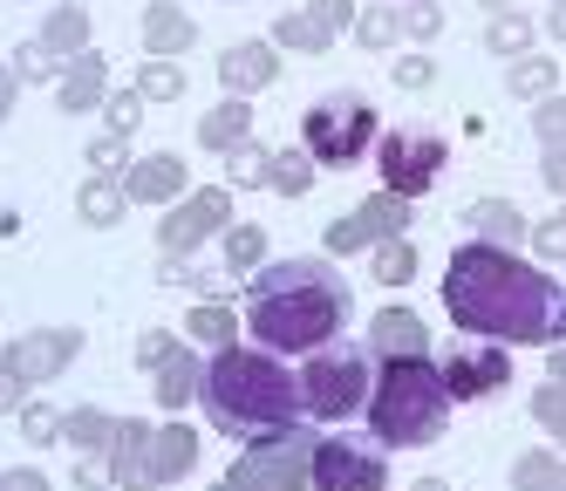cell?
<instances>
[{"mask_svg":"<svg viewBox=\"0 0 566 491\" xmlns=\"http://www.w3.org/2000/svg\"><path fill=\"white\" fill-rule=\"evenodd\" d=\"M443 307L464 335L492 342H553L559 348V280L499 253L492 239L458 245L443 267Z\"/></svg>","mask_w":566,"mask_h":491,"instance_id":"1","label":"cell"},{"mask_svg":"<svg viewBox=\"0 0 566 491\" xmlns=\"http://www.w3.org/2000/svg\"><path fill=\"white\" fill-rule=\"evenodd\" d=\"M247 301H253V307H247L253 335H260L266 348H287V355L335 342L342 321H348V286L335 280L328 260H280V267H260Z\"/></svg>","mask_w":566,"mask_h":491,"instance_id":"2","label":"cell"},{"mask_svg":"<svg viewBox=\"0 0 566 491\" xmlns=\"http://www.w3.org/2000/svg\"><path fill=\"white\" fill-rule=\"evenodd\" d=\"M198 396H206L212 424L239 443H260L301 424V383L260 348H219L198 376Z\"/></svg>","mask_w":566,"mask_h":491,"instance_id":"3","label":"cell"},{"mask_svg":"<svg viewBox=\"0 0 566 491\" xmlns=\"http://www.w3.org/2000/svg\"><path fill=\"white\" fill-rule=\"evenodd\" d=\"M369 430L389 450H417L443 437V417H451V396H443V376L430 355H396L382 362V376L369 383Z\"/></svg>","mask_w":566,"mask_h":491,"instance_id":"4","label":"cell"},{"mask_svg":"<svg viewBox=\"0 0 566 491\" xmlns=\"http://www.w3.org/2000/svg\"><path fill=\"white\" fill-rule=\"evenodd\" d=\"M369 348H355V342H321V355L307 362V376H301V417H321V424H342L355 417L361 403H369Z\"/></svg>","mask_w":566,"mask_h":491,"instance_id":"5","label":"cell"},{"mask_svg":"<svg viewBox=\"0 0 566 491\" xmlns=\"http://www.w3.org/2000/svg\"><path fill=\"white\" fill-rule=\"evenodd\" d=\"M301 137H307V157H314V164H335V171H348V164L369 150V137H382V130H376L369 96H321V103L307 109V123H301Z\"/></svg>","mask_w":566,"mask_h":491,"instance_id":"6","label":"cell"},{"mask_svg":"<svg viewBox=\"0 0 566 491\" xmlns=\"http://www.w3.org/2000/svg\"><path fill=\"white\" fill-rule=\"evenodd\" d=\"M307 458H314V437L294 424L280 437L247 443V458H239L226 471V484H212V491H307Z\"/></svg>","mask_w":566,"mask_h":491,"instance_id":"7","label":"cell"},{"mask_svg":"<svg viewBox=\"0 0 566 491\" xmlns=\"http://www.w3.org/2000/svg\"><path fill=\"white\" fill-rule=\"evenodd\" d=\"M69 355H83V327H34V335H21L8 348V368H0V409H14L28 383L69 368Z\"/></svg>","mask_w":566,"mask_h":491,"instance_id":"8","label":"cell"},{"mask_svg":"<svg viewBox=\"0 0 566 491\" xmlns=\"http://www.w3.org/2000/svg\"><path fill=\"white\" fill-rule=\"evenodd\" d=\"M376 157H382V191L389 198H423L437 178H443V137H430V130H389L382 144H376Z\"/></svg>","mask_w":566,"mask_h":491,"instance_id":"9","label":"cell"},{"mask_svg":"<svg viewBox=\"0 0 566 491\" xmlns=\"http://www.w3.org/2000/svg\"><path fill=\"white\" fill-rule=\"evenodd\" d=\"M307 484L314 491H382L389 464H382V450L361 443V437H328V443H314V458H307Z\"/></svg>","mask_w":566,"mask_h":491,"instance_id":"10","label":"cell"},{"mask_svg":"<svg viewBox=\"0 0 566 491\" xmlns=\"http://www.w3.org/2000/svg\"><path fill=\"white\" fill-rule=\"evenodd\" d=\"M402 226H410V198H389V191H376V198L361 205L355 219H335V226H328V245H335V260H342V253H361V245L402 239Z\"/></svg>","mask_w":566,"mask_h":491,"instance_id":"11","label":"cell"},{"mask_svg":"<svg viewBox=\"0 0 566 491\" xmlns=\"http://www.w3.org/2000/svg\"><path fill=\"white\" fill-rule=\"evenodd\" d=\"M226 212H232V191L219 185V191H198V198H185L178 212L165 219V232H157V245L178 260V253H191V245H206L212 232H226Z\"/></svg>","mask_w":566,"mask_h":491,"instance_id":"12","label":"cell"},{"mask_svg":"<svg viewBox=\"0 0 566 491\" xmlns=\"http://www.w3.org/2000/svg\"><path fill=\"white\" fill-rule=\"evenodd\" d=\"M437 376H443V396H451V403H478V396L505 389L512 362H505L499 348H458V355H443Z\"/></svg>","mask_w":566,"mask_h":491,"instance_id":"13","label":"cell"},{"mask_svg":"<svg viewBox=\"0 0 566 491\" xmlns=\"http://www.w3.org/2000/svg\"><path fill=\"white\" fill-rule=\"evenodd\" d=\"M219 82L247 103V96H260L266 82H280V55H273V41H239V49H226L219 55Z\"/></svg>","mask_w":566,"mask_h":491,"instance_id":"14","label":"cell"},{"mask_svg":"<svg viewBox=\"0 0 566 491\" xmlns=\"http://www.w3.org/2000/svg\"><path fill=\"white\" fill-rule=\"evenodd\" d=\"M369 355H382V362H396V355H430V327L410 307H382L376 327H369Z\"/></svg>","mask_w":566,"mask_h":491,"instance_id":"15","label":"cell"},{"mask_svg":"<svg viewBox=\"0 0 566 491\" xmlns=\"http://www.w3.org/2000/svg\"><path fill=\"white\" fill-rule=\"evenodd\" d=\"M103 96H109V69H103V55L83 49V55L62 69V109L83 116V109H103Z\"/></svg>","mask_w":566,"mask_h":491,"instance_id":"16","label":"cell"},{"mask_svg":"<svg viewBox=\"0 0 566 491\" xmlns=\"http://www.w3.org/2000/svg\"><path fill=\"white\" fill-rule=\"evenodd\" d=\"M178 191H185V164L178 157H144L124 178V198H137V205H171Z\"/></svg>","mask_w":566,"mask_h":491,"instance_id":"17","label":"cell"},{"mask_svg":"<svg viewBox=\"0 0 566 491\" xmlns=\"http://www.w3.org/2000/svg\"><path fill=\"white\" fill-rule=\"evenodd\" d=\"M109 443H116V484L124 491H157V478H150V430L144 424H116Z\"/></svg>","mask_w":566,"mask_h":491,"instance_id":"18","label":"cell"},{"mask_svg":"<svg viewBox=\"0 0 566 491\" xmlns=\"http://www.w3.org/2000/svg\"><path fill=\"white\" fill-rule=\"evenodd\" d=\"M34 41H42L49 55H69L75 62V55L90 49V8H83V0H62V8L42 21V34H34Z\"/></svg>","mask_w":566,"mask_h":491,"instance_id":"19","label":"cell"},{"mask_svg":"<svg viewBox=\"0 0 566 491\" xmlns=\"http://www.w3.org/2000/svg\"><path fill=\"white\" fill-rule=\"evenodd\" d=\"M191 458H198V437H191L185 424H165V430H150V478H157V484L185 478V471H191Z\"/></svg>","mask_w":566,"mask_h":491,"instance_id":"20","label":"cell"},{"mask_svg":"<svg viewBox=\"0 0 566 491\" xmlns=\"http://www.w3.org/2000/svg\"><path fill=\"white\" fill-rule=\"evenodd\" d=\"M144 41H150V55H178V49L198 41V28H191V14L171 8V0H157V8H144Z\"/></svg>","mask_w":566,"mask_h":491,"instance_id":"21","label":"cell"},{"mask_svg":"<svg viewBox=\"0 0 566 491\" xmlns=\"http://www.w3.org/2000/svg\"><path fill=\"white\" fill-rule=\"evenodd\" d=\"M247 130H253V109L247 103H219V109H206V123H198V144H206V150H232V144H247Z\"/></svg>","mask_w":566,"mask_h":491,"instance_id":"22","label":"cell"},{"mask_svg":"<svg viewBox=\"0 0 566 491\" xmlns=\"http://www.w3.org/2000/svg\"><path fill=\"white\" fill-rule=\"evenodd\" d=\"M198 376H206V368H198V362L178 348L165 368H157V403H165V409H185V403L198 396Z\"/></svg>","mask_w":566,"mask_h":491,"instance_id":"23","label":"cell"},{"mask_svg":"<svg viewBox=\"0 0 566 491\" xmlns=\"http://www.w3.org/2000/svg\"><path fill=\"white\" fill-rule=\"evenodd\" d=\"M471 232L499 239V245H518V239H525V219L512 212L505 198H478V205H471Z\"/></svg>","mask_w":566,"mask_h":491,"instance_id":"24","label":"cell"},{"mask_svg":"<svg viewBox=\"0 0 566 491\" xmlns=\"http://www.w3.org/2000/svg\"><path fill=\"white\" fill-rule=\"evenodd\" d=\"M185 327H191V342H206V348H232V307H219V301H198L185 314Z\"/></svg>","mask_w":566,"mask_h":491,"instance_id":"25","label":"cell"},{"mask_svg":"<svg viewBox=\"0 0 566 491\" xmlns=\"http://www.w3.org/2000/svg\"><path fill=\"white\" fill-rule=\"evenodd\" d=\"M273 41H280V49H294V55H321L335 34H328V28H314L307 8H301V14H287V21H273Z\"/></svg>","mask_w":566,"mask_h":491,"instance_id":"26","label":"cell"},{"mask_svg":"<svg viewBox=\"0 0 566 491\" xmlns=\"http://www.w3.org/2000/svg\"><path fill=\"white\" fill-rule=\"evenodd\" d=\"M307 178H314V157H307V150H280V157H266V185H273V191L301 198Z\"/></svg>","mask_w":566,"mask_h":491,"instance_id":"27","label":"cell"},{"mask_svg":"<svg viewBox=\"0 0 566 491\" xmlns=\"http://www.w3.org/2000/svg\"><path fill=\"white\" fill-rule=\"evenodd\" d=\"M484 49H492V55H525V49H533V21L505 8L492 28H484Z\"/></svg>","mask_w":566,"mask_h":491,"instance_id":"28","label":"cell"},{"mask_svg":"<svg viewBox=\"0 0 566 491\" xmlns=\"http://www.w3.org/2000/svg\"><path fill=\"white\" fill-rule=\"evenodd\" d=\"M376 280H382V286H410V280H417V245L382 239V245H376Z\"/></svg>","mask_w":566,"mask_h":491,"instance_id":"29","label":"cell"},{"mask_svg":"<svg viewBox=\"0 0 566 491\" xmlns=\"http://www.w3.org/2000/svg\"><path fill=\"white\" fill-rule=\"evenodd\" d=\"M75 205H83V219H90V226H116V219H124V191H116L109 178H90Z\"/></svg>","mask_w":566,"mask_h":491,"instance_id":"30","label":"cell"},{"mask_svg":"<svg viewBox=\"0 0 566 491\" xmlns=\"http://www.w3.org/2000/svg\"><path fill=\"white\" fill-rule=\"evenodd\" d=\"M512 484H518V491H559V458H553V450L518 458V464H512Z\"/></svg>","mask_w":566,"mask_h":491,"instance_id":"31","label":"cell"},{"mask_svg":"<svg viewBox=\"0 0 566 491\" xmlns=\"http://www.w3.org/2000/svg\"><path fill=\"white\" fill-rule=\"evenodd\" d=\"M62 430H69V443H83V450H103L116 424L103 417V409H69V417H62Z\"/></svg>","mask_w":566,"mask_h":491,"instance_id":"32","label":"cell"},{"mask_svg":"<svg viewBox=\"0 0 566 491\" xmlns=\"http://www.w3.org/2000/svg\"><path fill=\"white\" fill-rule=\"evenodd\" d=\"M137 96H144V103H178V96H185V75H178L171 62H150V69L137 75Z\"/></svg>","mask_w":566,"mask_h":491,"instance_id":"33","label":"cell"},{"mask_svg":"<svg viewBox=\"0 0 566 491\" xmlns=\"http://www.w3.org/2000/svg\"><path fill=\"white\" fill-rule=\"evenodd\" d=\"M103 116H109V137H130L137 123H144V96L137 90H109L103 96Z\"/></svg>","mask_w":566,"mask_h":491,"instance_id":"34","label":"cell"},{"mask_svg":"<svg viewBox=\"0 0 566 491\" xmlns=\"http://www.w3.org/2000/svg\"><path fill=\"white\" fill-rule=\"evenodd\" d=\"M260 253H266V232L260 226H232L226 232V267L247 273V267H260Z\"/></svg>","mask_w":566,"mask_h":491,"instance_id":"35","label":"cell"},{"mask_svg":"<svg viewBox=\"0 0 566 491\" xmlns=\"http://www.w3.org/2000/svg\"><path fill=\"white\" fill-rule=\"evenodd\" d=\"M396 34H410V41H430V34H443V8H430V0H410V8L396 14Z\"/></svg>","mask_w":566,"mask_h":491,"instance_id":"36","label":"cell"},{"mask_svg":"<svg viewBox=\"0 0 566 491\" xmlns=\"http://www.w3.org/2000/svg\"><path fill=\"white\" fill-rule=\"evenodd\" d=\"M546 90H559V69L553 62H518L512 69V96H546Z\"/></svg>","mask_w":566,"mask_h":491,"instance_id":"37","label":"cell"},{"mask_svg":"<svg viewBox=\"0 0 566 491\" xmlns=\"http://www.w3.org/2000/svg\"><path fill=\"white\" fill-rule=\"evenodd\" d=\"M389 34H396V14L389 8H361L355 14V41H361V49H389Z\"/></svg>","mask_w":566,"mask_h":491,"instance_id":"38","label":"cell"},{"mask_svg":"<svg viewBox=\"0 0 566 491\" xmlns=\"http://www.w3.org/2000/svg\"><path fill=\"white\" fill-rule=\"evenodd\" d=\"M21 430H28V443H55L62 437V417L49 403H28V417H21Z\"/></svg>","mask_w":566,"mask_h":491,"instance_id":"39","label":"cell"},{"mask_svg":"<svg viewBox=\"0 0 566 491\" xmlns=\"http://www.w3.org/2000/svg\"><path fill=\"white\" fill-rule=\"evenodd\" d=\"M226 157H232V178H239V185H260V178H266V150H253V144H232Z\"/></svg>","mask_w":566,"mask_h":491,"instance_id":"40","label":"cell"},{"mask_svg":"<svg viewBox=\"0 0 566 491\" xmlns=\"http://www.w3.org/2000/svg\"><path fill=\"white\" fill-rule=\"evenodd\" d=\"M307 21L335 34V28H348V21H355V0H307Z\"/></svg>","mask_w":566,"mask_h":491,"instance_id":"41","label":"cell"},{"mask_svg":"<svg viewBox=\"0 0 566 491\" xmlns=\"http://www.w3.org/2000/svg\"><path fill=\"white\" fill-rule=\"evenodd\" d=\"M21 75H28V82H42V75H55V55L42 49V41H28V49L14 55V82H21Z\"/></svg>","mask_w":566,"mask_h":491,"instance_id":"42","label":"cell"},{"mask_svg":"<svg viewBox=\"0 0 566 491\" xmlns=\"http://www.w3.org/2000/svg\"><path fill=\"white\" fill-rule=\"evenodd\" d=\"M171 355H178V342L165 335V327H150V335H137V362H144V368H165Z\"/></svg>","mask_w":566,"mask_h":491,"instance_id":"43","label":"cell"},{"mask_svg":"<svg viewBox=\"0 0 566 491\" xmlns=\"http://www.w3.org/2000/svg\"><path fill=\"white\" fill-rule=\"evenodd\" d=\"M533 417H539V424L559 437V424H566V396H559V383H546V389L533 396Z\"/></svg>","mask_w":566,"mask_h":491,"instance_id":"44","label":"cell"},{"mask_svg":"<svg viewBox=\"0 0 566 491\" xmlns=\"http://www.w3.org/2000/svg\"><path fill=\"white\" fill-rule=\"evenodd\" d=\"M124 157H130V137H96V144H90V164H96V171H124Z\"/></svg>","mask_w":566,"mask_h":491,"instance_id":"45","label":"cell"},{"mask_svg":"<svg viewBox=\"0 0 566 491\" xmlns=\"http://www.w3.org/2000/svg\"><path fill=\"white\" fill-rule=\"evenodd\" d=\"M533 245H539V260H553V267H559V253H566V219L553 212V219L533 232Z\"/></svg>","mask_w":566,"mask_h":491,"instance_id":"46","label":"cell"},{"mask_svg":"<svg viewBox=\"0 0 566 491\" xmlns=\"http://www.w3.org/2000/svg\"><path fill=\"white\" fill-rule=\"evenodd\" d=\"M396 82H402V90H430V82H437V69H430L423 55H402V62H396Z\"/></svg>","mask_w":566,"mask_h":491,"instance_id":"47","label":"cell"},{"mask_svg":"<svg viewBox=\"0 0 566 491\" xmlns=\"http://www.w3.org/2000/svg\"><path fill=\"white\" fill-rule=\"evenodd\" d=\"M559 130H566V109H559V90H553V103H539V137L553 144Z\"/></svg>","mask_w":566,"mask_h":491,"instance_id":"48","label":"cell"},{"mask_svg":"<svg viewBox=\"0 0 566 491\" xmlns=\"http://www.w3.org/2000/svg\"><path fill=\"white\" fill-rule=\"evenodd\" d=\"M0 491H49V484L34 478V471H8V478H0Z\"/></svg>","mask_w":566,"mask_h":491,"instance_id":"49","label":"cell"},{"mask_svg":"<svg viewBox=\"0 0 566 491\" xmlns=\"http://www.w3.org/2000/svg\"><path fill=\"white\" fill-rule=\"evenodd\" d=\"M8 109H14V69H0V123H8Z\"/></svg>","mask_w":566,"mask_h":491,"instance_id":"50","label":"cell"},{"mask_svg":"<svg viewBox=\"0 0 566 491\" xmlns=\"http://www.w3.org/2000/svg\"><path fill=\"white\" fill-rule=\"evenodd\" d=\"M75 484H90V491H96V484H109V471H103V464H96V458H90V464H83V471H75Z\"/></svg>","mask_w":566,"mask_h":491,"instance_id":"51","label":"cell"},{"mask_svg":"<svg viewBox=\"0 0 566 491\" xmlns=\"http://www.w3.org/2000/svg\"><path fill=\"white\" fill-rule=\"evenodd\" d=\"M417 491H451V484H443V478H417Z\"/></svg>","mask_w":566,"mask_h":491,"instance_id":"52","label":"cell"},{"mask_svg":"<svg viewBox=\"0 0 566 491\" xmlns=\"http://www.w3.org/2000/svg\"><path fill=\"white\" fill-rule=\"evenodd\" d=\"M484 8H499V14H505V8H512V0H484Z\"/></svg>","mask_w":566,"mask_h":491,"instance_id":"53","label":"cell"}]
</instances>
